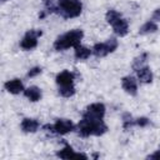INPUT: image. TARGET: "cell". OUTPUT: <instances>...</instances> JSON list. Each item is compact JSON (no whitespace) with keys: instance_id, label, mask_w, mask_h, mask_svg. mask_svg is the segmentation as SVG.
Masks as SVG:
<instances>
[{"instance_id":"obj_1","label":"cell","mask_w":160,"mask_h":160,"mask_svg":"<svg viewBox=\"0 0 160 160\" xmlns=\"http://www.w3.org/2000/svg\"><path fill=\"white\" fill-rule=\"evenodd\" d=\"M46 12H55L64 19L78 18L82 11V2L80 0H44Z\"/></svg>"},{"instance_id":"obj_2","label":"cell","mask_w":160,"mask_h":160,"mask_svg":"<svg viewBox=\"0 0 160 160\" xmlns=\"http://www.w3.org/2000/svg\"><path fill=\"white\" fill-rule=\"evenodd\" d=\"M76 131L80 136H101L108 131V125L102 119H91L82 116L76 125Z\"/></svg>"},{"instance_id":"obj_3","label":"cell","mask_w":160,"mask_h":160,"mask_svg":"<svg viewBox=\"0 0 160 160\" xmlns=\"http://www.w3.org/2000/svg\"><path fill=\"white\" fill-rule=\"evenodd\" d=\"M84 38V31L81 29H72L60 36L56 38L52 46L56 51H62L70 48H76L81 44V40Z\"/></svg>"},{"instance_id":"obj_4","label":"cell","mask_w":160,"mask_h":160,"mask_svg":"<svg viewBox=\"0 0 160 160\" xmlns=\"http://www.w3.org/2000/svg\"><path fill=\"white\" fill-rule=\"evenodd\" d=\"M42 129L45 131H50V132H54L58 135H65V134H69V132L76 130V125L69 119H58L52 125L46 124L42 126Z\"/></svg>"},{"instance_id":"obj_5","label":"cell","mask_w":160,"mask_h":160,"mask_svg":"<svg viewBox=\"0 0 160 160\" xmlns=\"http://www.w3.org/2000/svg\"><path fill=\"white\" fill-rule=\"evenodd\" d=\"M119 46V41L116 38L111 36L106 41L104 42H96L94 44V46L91 48L92 55H95L96 58H104L111 52H114Z\"/></svg>"},{"instance_id":"obj_6","label":"cell","mask_w":160,"mask_h":160,"mask_svg":"<svg viewBox=\"0 0 160 160\" xmlns=\"http://www.w3.org/2000/svg\"><path fill=\"white\" fill-rule=\"evenodd\" d=\"M42 35V31L39 29H31L28 30L26 34L22 36V39L20 40V48L22 50L30 51L32 49H35L38 46V39Z\"/></svg>"},{"instance_id":"obj_7","label":"cell","mask_w":160,"mask_h":160,"mask_svg":"<svg viewBox=\"0 0 160 160\" xmlns=\"http://www.w3.org/2000/svg\"><path fill=\"white\" fill-rule=\"evenodd\" d=\"M105 112H106V108L102 102H92L85 108L82 116L91 119H104Z\"/></svg>"},{"instance_id":"obj_8","label":"cell","mask_w":160,"mask_h":160,"mask_svg":"<svg viewBox=\"0 0 160 160\" xmlns=\"http://www.w3.org/2000/svg\"><path fill=\"white\" fill-rule=\"evenodd\" d=\"M121 88L126 94L131 96H135L138 94V81L131 75H126L121 79Z\"/></svg>"},{"instance_id":"obj_9","label":"cell","mask_w":160,"mask_h":160,"mask_svg":"<svg viewBox=\"0 0 160 160\" xmlns=\"http://www.w3.org/2000/svg\"><path fill=\"white\" fill-rule=\"evenodd\" d=\"M56 156L61 159H88V155L82 152H76L69 144H65V146L56 152Z\"/></svg>"},{"instance_id":"obj_10","label":"cell","mask_w":160,"mask_h":160,"mask_svg":"<svg viewBox=\"0 0 160 160\" xmlns=\"http://www.w3.org/2000/svg\"><path fill=\"white\" fill-rule=\"evenodd\" d=\"M110 25H111L112 31L115 32V35H118L120 38L121 36H125L129 32V22L122 16H120L119 19H116L115 21H112Z\"/></svg>"},{"instance_id":"obj_11","label":"cell","mask_w":160,"mask_h":160,"mask_svg":"<svg viewBox=\"0 0 160 160\" xmlns=\"http://www.w3.org/2000/svg\"><path fill=\"white\" fill-rule=\"evenodd\" d=\"M74 80H75V74L69 70H64V71L59 72L55 78L58 86H72Z\"/></svg>"},{"instance_id":"obj_12","label":"cell","mask_w":160,"mask_h":160,"mask_svg":"<svg viewBox=\"0 0 160 160\" xmlns=\"http://www.w3.org/2000/svg\"><path fill=\"white\" fill-rule=\"evenodd\" d=\"M4 88L10 94H20V92H24L25 88H24V84L20 79H11V80H8L5 84H4Z\"/></svg>"},{"instance_id":"obj_13","label":"cell","mask_w":160,"mask_h":160,"mask_svg":"<svg viewBox=\"0 0 160 160\" xmlns=\"http://www.w3.org/2000/svg\"><path fill=\"white\" fill-rule=\"evenodd\" d=\"M20 128H21L22 132H25V134H32V132H36L39 130L40 122L36 119L25 118V119H22V121L20 124Z\"/></svg>"},{"instance_id":"obj_14","label":"cell","mask_w":160,"mask_h":160,"mask_svg":"<svg viewBox=\"0 0 160 160\" xmlns=\"http://www.w3.org/2000/svg\"><path fill=\"white\" fill-rule=\"evenodd\" d=\"M136 76H138V80L142 84H150L152 81V78H154L152 71L148 65H144L140 69H138L136 70Z\"/></svg>"},{"instance_id":"obj_15","label":"cell","mask_w":160,"mask_h":160,"mask_svg":"<svg viewBox=\"0 0 160 160\" xmlns=\"http://www.w3.org/2000/svg\"><path fill=\"white\" fill-rule=\"evenodd\" d=\"M24 95H25V98L29 99L31 102H36V101H39V100L41 99L42 92H41V89H40V88L32 85V86H29V88H26V89L24 90Z\"/></svg>"},{"instance_id":"obj_16","label":"cell","mask_w":160,"mask_h":160,"mask_svg":"<svg viewBox=\"0 0 160 160\" xmlns=\"http://www.w3.org/2000/svg\"><path fill=\"white\" fill-rule=\"evenodd\" d=\"M74 56L76 60H86L90 58V55H92V51L91 49L86 48V46H82L81 44L78 45L76 48H74Z\"/></svg>"},{"instance_id":"obj_17","label":"cell","mask_w":160,"mask_h":160,"mask_svg":"<svg viewBox=\"0 0 160 160\" xmlns=\"http://www.w3.org/2000/svg\"><path fill=\"white\" fill-rule=\"evenodd\" d=\"M158 31V25L154 20H149L144 22L139 28V35H148V34H154Z\"/></svg>"},{"instance_id":"obj_18","label":"cell","mask_w":160,"mask_h":160,"mask_svg":"<svg viewBox=\"0 0 160 160\" xmlns=\"http://www.w3.org/2000/svg\"><path fill=\"white\" fill-rule=\"evenodd\" d=\"M121 120H122V128L125 131H129L132 126H135V119L130 112H124L121 115Z\"/></svg>"},{"instance_id":"obj_19","label":"cell","mask_w":160,"mask_h":160,"mask_svg":"<svg viewBox=\"0 0 160 160\" xmlns=\"http://www.w3.org/2000/svg\"><path fill=\"white\" fill-rule=\"evenodd\" d=\"M148 59H149V54L148 52H141L140 55H138L134 59V61H132V69L136 71L138 69H140L141 66L145 65V62L148 61Z\"/></svg>"},{"instance_id":"obj_20","label":"cell","mask_w":160,"mask_h":160,"mask_svg":"<svg viewBox=\"0 0 160 160\" xmlns=\"http://www.w3.org/2000/svg\"><path fill=\"white\" fill-rule=\"evenodd\" d=\"M76 92L75 86H59V94L62 98H71L74 94Z\"/></svg>"},{"instance_id":"obj_21","label":"cell","mask_w":160,"mask_h":160,"mask_svg":"<svg viewBox=\"0 0 160 160\" xmlns=\"http://www.w3.org/2000/svg\"><path fill=\"white\" fill-rule=\"evenodd\" d=\"M135 125L139 126V128H146V126L150 125V119L146 118V116L136 118V119H135Z\"/></svg>"},{"instance_id":"obj_22","label":"cell","mask_w":160,"mask_h":160,"mask_svg":"<svg viewBox=\"0 0 160 160\" xmlns=\"http://www.w3.org/2000/svg\"><path fill=\"white\" fill-rule=\"evenodd\" d=\"M41 71H42V69H41L40 66H34V68H31V69L28 71L26 76H28V78H35V76L40 75Z\"/></svg>"},{"instance_id":"obj_23","label":"cell","mask_w":160,"mask_h":160,"mask_svg":"<svg viewBox=\"0 0 160 160\" xmlns=\"http://www.w3.org/2000/svg\"><path fill=\"white\" fill-rule=\"evenodd\" d=\"M146 159H158V160H160V149H159V150H156L155 152L150 154Z\"/></svg>"},{"instance_id":"obj_24","label":"cell","mask_w":160,"mask_h":160,"mask_svg":"<svg viewBox=\"0 0 160 160\" xmlns=\"http://www.w3.org/2000/svg\"><path fill=\"white\" fill-rule=\"evenodd\" d=\"M152 20L154 21H160V9L154 10V12H152Z\"/></svg>"},{"instance_id":"obj_25","label":"cell","mask_w":160,"mask_h":160,"mask_svg":"<svg viewBox=\"0 0 160 160\" xmlns=\"http://www.w3.org/2000/svg\"><path fill=\"white\" fill-rule=\"evenodd\" d=\"M6 1H8V0H1V2H6Z\"/></svg>"},{"instance_id":"obj_26","label":"cell","mask_w":160,"mask_h":160,"mask_svg":"<svg viewBox=\"0 0 160 160\" xmlns=\"http://www.w3.org/2000/svg\"><path fill=\"white\" fill-rule=\"evenodd\" d=\"M159 149H160V146H159Z\"/></svg>"}]
</instances>
